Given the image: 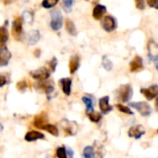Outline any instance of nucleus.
<instances>
[{"mask_svg":"<svg viewBox=\"0 0 158 158\" xmlns=\"http://www.w3.org/2000/svg\"><path fill=\"white\" fill-rule=\"evenodd\" d=\"M155 64H156V70L158 71V59H156V60L155 61Z\"/></svg>","mask_w":158,"mask_h":158,"instance_id":"nucleus-41","label":"nucleus"},{"mask_svg":"<svg viewBox=\"0 0 158 158\" xmlns=\"http://www.w3.org/2000/svg\"><path fill=\"white\" fill-rule=\"evenodd\" d=\"M22 19L25 22H29L31 23L33 20V13L30 10H24L22 12Z\"/></svg>","mask_w":158,"mask_h":158,"instance_id":"nucleus-28","label":"nucleus"},{"mask_svg":"<svg viewBox=\"0 0 158 158\" xmlns=\"http://www.w3.org/2000/svg\"><path fill=\"white\" fill-rule=\"evenodd\" d=\"M10 58H11L10 51L5 44H2L0 46V67L7 66Z\"/></svg>","mask_w":158,"mask_h":158,"instance_id":"nucleus-7","label":"nucleus"},{"mask_svg":"<svg viewBox=\"0 0 158 158\" xmlns=\"http://www.w3.org/2000/svg\"><path fill=\"white\" fill-rule=\"evenodd\" d=\"M157 133H158V130H157Z\"/></svg>","mask_w":158,"mask_h":158,"instance_id":"nucleus-44","label":"nucleus"},{"mask_svg":"<svg viewBox=\"0 0 158 158\" xmlns=\"http://www.w3.org/2000/svg\"><path fill=\"white\" fill-rule=\"evenodd\" d=\"M67 151L66 148L61 146L56 149V156L58 158H67Z\"/></svg>","mask_w":158,"mask_h":158,"instance_id":"nucleus-32","label":"nucleus"},{"mask_svg":"<svg viewBox=\"0 0 158 158\" xmlns=\"http://www.w3.org/2000/svg\"><path fill=\"white\" fill-rule=\"evenodd\" d=\"M131 107L135 108L143 117H149L152 113V108L150 105L146 102H134L130 104Z\"/></svg>","mask_w":158,"mask_h":158,"instance_id":"nucleus-2","label":"nucleus"},{"mask_svg":"<svg viewBox=\"0 0 158 158\" xmlns=\"http://www.w3.org/2000/svg\"><path fill=\"white\" fill-rule=\"evenodd\" d=\"M34 56H40V49H36L34 51Z\"/></svg>","mask_w":158,"mask_h":158,"instance_id":"nucleus-39","label":"nucleus"},{"mask_svg":"<svg viewBox=\"0 0 158 158\" xmlns=\"http://www.w3.org/2000/svg\"><path fill=\"white\" fill-rule=\"evenodd\" d=\"M48 118H47V115L44 112H42L41 114L35 116L34 119H33V126L37 129H43V127L47 123Z\"/></svg>","mask_w":158,"mask_h":158,"instance_id":"nucleus-14","label":"nucleus"},{"mask_svg":"<svg viewBox=\"0 0 158 158\" xmlns=\"http://www.w3.org/2000/svg\"><path fill=\"white\" fill-rule=\"evenodd\" d=\"M149 6L158 9V0H147Z\"/></svg>","mask_w":158,"mask_h":158,"instance_id":"nucleus-35","label":"nucleus"},{"mask_svg":"<svg viewBox=\"0 0 158 158\" xmlns=\"http://www.w3.org/2000/svg\"><path fill=\"white\" fill-rule=\"evenodd\" d=\"M99 108L101 110V113L104 115L112 111L113 107L109 105V97L108 96H104L99 99Z\"/></svg>","mask_w":158,"mask_h":158,"instance_id":"nucleus-13","label":"nucleus"},{"mask_svg":"<svg viewBox=\"0 0 158 158\" xmlns=\"http://www.w3.org/2000/svg\"><path fill=\"white\" fill-rule=\"evenodd\" d=\"M116 106H117V108H118L120 112H122V113H125V114H128V115H133V114H134V113L131 110L130 107L125 106H123V105H121V104H118Z\"/></svg>","mask_w":158,"mask_h":158,"instance_id":"nucleus-30","label":"nucleus"},{"mask_svg":"<svg viewBox=\"0 0 158 158\" xmlns=\"http://www.w3.org/2000/svg\"><path fill=\"white\" fill-rule=\"evenodd\" d=\"M22 33V19L17 18L12 22V34L14 38H19Z\"/></svg>","mask_w":158,"mask_h":158,"instance_id":"nucleus-12","label":"nucleus"},{"mask_svg":"<svg viewBox=\"0 0 158 158\" xmlns=\"http://www.w3.org/2000/svg\"><path fill=\"white\" fill-rule=\"evenodd\" d=\"M80 67V58L78 56H73L69 60V72L70 74H74Z\"/></svg>","mask_w":158,"mask_h":158,"instance_id":"nucleus-20","label":"nucleus"},{"mask_svg":"<svg viewBox=\"0 0 158 158\" xmlns=\"http://www.w3.org/2000/svg\"><path fill=\"white\" fill-rule=\"evenodd\" d=\"M31 76L34 79V80H37V81H45L49 78L50 76V71L44 68V67H42V68H39L37 69H34V70H31L30 72Z\"/></svg>","mask_w":158,"mask_h":158,"instance_id":"nucleus-5","label":"nucleus"},{"mask_svg":"<svg viewBox=\"0 0 158 158\" xmlns=\"http://www.w3.org/2000/svg\"><path fill=\"white\" fill-rule=\"evenodd\" d=\"M3 130H4V126L0 123V132H1V131H3Z\"/></svg>","mask_w":158,"mask_h":158,"instance_id":"nucleus-42","label":"nucleus"},{"mask_svg":"<svg viewBox=\"0 0 158 158\" xmlns=\"http://www.w3.org/2000/svg\"><path fill=\"white\" fill-rule=\"evenodd\" d=\"M63 25V17L61 15V12L57 9L53 10L51 12V21L50 26L54 31H58L61 29Z\"/></svg>","mask_w":158,"mask_h":158,"instance_id":"nucleus-3","label":"nucleus"},{"mask_svg":"<svg viewBox=\"0 0 158 158\" xmlns=\"http://www.w3.org/2000/svg\"><path fill=\"white\" fill-rule=\"evenodd\" d=\"M82 102L86 106V113H90V112L94 111V102L89 96H83Z\"/></svg>","mask_w":158,"mask_h":158,"instance_id":"nucleus-24","label":"nucleus"},{"mask_svg":"<svg viewBox=\"0 0 158 158\" xmlns=\"http://www.w3.org/2000/svg\"><path fill=\"white\" fill-rule=\"evenodd\" d=\"M36 88H38L39 90H42L43 92H44L45 94L47 95L48 99H51V94L55 91L53 82L47 81L46 80L45 81H40L38 82V84H36Z\"/></svg>","mask_w":158,"mask_h":158,"instance_id":"nucleus-6","label":"nucleus"},{"mask_svg":"<svg viewBox=\"0 0 158 158\" xmlns=\"http://www.w3.org/2000/svg\"><path fill=\"white\" fill-rule=\"evenodd\" d=\"M132 94H133V90L130 84H125V85L120 86L117 92L118 99L123 103L129 102L131 99Z\"/></svg>","mask_w":158,"mask_h":158,"instance_id":"nucleus-1","label":"nucleus"},{"mask_svg":"<svg viewBox=\"0 0 158 158\" xmlns=\"http://www.w3.org/2000/svg\"><path fill=\"white\" fill-rule=\"evenodd\" d=\"M48 64H49L50 69H51L52 71H55V70H56V65H57V59H56V57L54 56V57L50 60V62H49Z\"/></svg>","mask_w":158,"mask_h":158,"instance_id":"nucleus-34","label":"nucleus"},{"mask_svg":"<svg viewBox=\"0 0 158 158\" xmlns=\"http://www.w3.org/2000/svg\"><path fill=\"white\" fill-rule=\"evenodd\" d=\"M40 37H41V34H40V31L38 30L31 31L28 34V37H27V43H28V44L34 45L35 44H37L39 42Z\"/></svg>","mask_w":158,"mask_h":158,"instance_id":"nucleus-17","label":"nucleus"},{"mask_svg":"<svg viewBox=\"0 0 158 158\" xmlns=\"http://www.w3.org/2000/svg\"><path fill=\"white\" fill-rule=\"evenodd\" d=\"M130 67H131V71H132V72L140 71L143 68V59L140 56H135L134 59L131 61Z\"/></svg>","mask_w":158,"mask_h":158,"instance_id":"nucleus-19","label":"nucleus"},{"mask_svg":"<svg viewBox=\"0 0 158 158\" xmlns=\"http://www.w3.org/2000/svg\"><path fill=\"white\" fill-rule=\"evenodd\" d=\"M61 127L63 128L67 135H69V136L76 135L78 132V129H79V126L77 125L75 121H69L67 119H63L61 121Z\"/></svg>","mask_w":158,"mask_h":158,"instance_id":"nucleus-4","label":"nucleus"},{"mask_svg":"<svg viewBox=\"0 0 158 158\" xmlns=\"http://www.w3.org/2000/svg\"><path fill=\"white\" fill-rule=\"evenodd\" d=\"M141 93L147 100H153L158 96V85H152L149 88L141 89Z\"/></svg>","mask_w":158,"mask_h":158,"instance_id":"nucleus-9","label":"nucleus"},{"mask_svg":"<svg viewBox=\"0 0 158 158\" xmlns=\"http://www.w3.org/2000/svg\"><path fill=\"white\" fill-rule=\"evenodd\" d=\"M144 133H145V129L142 125L133 126L128 131V134H129V136L131 138H134V139H137V140L140 139Z\"/></svg>","mask_w":158,"mask_h":158,"instance_id":"nucleus-10","label":"nucleus"},{"mask_svg":"<svg viewBox=\"0 0 158 158\" xmlns=\"http://www.w3.org/2000/svg\"><path fill=\"white\" fill-rule=\"evenodd\" d=\"M136 6L139 9H143L144 8V1L143 0H136Z\"/></svg>","mask_w":158,"mask_h":158,"instance_id":"nucleus-36","label":"nucleus"},{"mask_svg":"<svg viewBox=\"0 0 158 158\" xmlns=\"http://www.w3.org/2000/svg\"><path fill=\"white\" fill-rule=\"evenodd\" d=\"M148 56L151 60L156 61L158 59V44L155 41H150L148 43Z\"/></svg>","mask_w":158,"mask_h":158,"instance_id":"nucleus-15","label":"nucleus"},{"mask_svg":"<svg viewBox=\"0 0 158 158\" xmlns=\"http://www.w3.org/2000/svg\"><path fill=\"white\" fill-rule=\"evenodd\" d=\"M74 5V0H62V7L65 12L69 13L72 10V6Z\"/></svg>","mask_w":158,"mask_h":158,"instance_id":"nucleus-27","label":"nucleus"},{"mask_svg":"<svg viewBox=\"0 0 158 158\" xmlns=\"http://www.w3.org/2000/svg\"><path fill=\"white\" fill-rule=\"evenodd\" d=\"M58 0H43L42 2V6L44 8H51L53 6H55L57 4Z\"/></svg>","mask_w":158,"mask_h":158,"instance_id":"nucleus-29","label":"nucleus"},{"mask_svg":"<svg viewBox=\"0 0 158 158\" xmlns=\"http://www.w3.org/2000/svg\"><path fill=\"white\" fill-rule=\"evenodd\" d=\"M102 26L106 31H112L117 28V20L112 16H106L102 21Z\"/></svg>","mask_w":158,"mask_h":158,"instance_id":"nucleus-8","label":"nucleus"},{"mask_svg":"<svg viewBox=\"0 0 158 158\" xmlns=\"http://www.w3.org/2000/svg\"><path fill=\"white\" fill-rule=\"evenodd\" d=\"M17 89H18V91H19V92H25V90L27 89V87H28V84H27V82L25 81H19L18 83H17Z\"/></svg>","mask_w":158,"mask_h":158,"instance_id":"nucleus-33","label":"nucleus"},{"mask_svg":"<svg viewBox=\"0 0 158 158\" xmlns=\"http://www.w3.org/2000/svg\"><path fill=\"white\" fill-rule=\"evenodd\" d=\"M106 12V8L105 6H103V5H96L94 6V10H93V17L95 19L99 20V19H101L104 17Z\"/></svg>","mask_w":158,"mask_h":158,"instance_id":"nucleus-18","label":"nucleus"},{"mask_svg":"<svg viewBox=\"0 0 158 158\" xmlns=\"http://www.w3.org/2000/svg\"><path fill=\"white\" fill-rule=\"evenodd\" d=\"M156 109L158 112V96L156 97Z\"/></svg>","mask_w":158,"mask_h":158,"instance_id":"nucleus-40","label":"nucleus"},{"mask_svg":"<svg viewBox=\"0 0 158 158\" xmlns=\"http://www.w3.org/2000/svg\"><path fill=\"white\" fill-rule=\"evenodd\" d=\"M67 158H68V157H67Z\"/></svg>","mask_w":158,"mask_h":158,"instance_id":"nucleus-45","label":"nucleus"},{"mask_svg":"<svg viewBox=\"0 0 158 158\" xmlns=\"http://www.w3.org/2000/svg\"><path fill=\"white\" fill-rule=\"evenodd\" d=\"M6 77L3 75H0V87H3L4 85H6Z\"/></svg>","mask_w":158,"mask_h":158,"instance_id":"nucleus-37","label":"nucleus"},{"mask_svg":"<svg viewBox=\"0 0 158 158\" xmlns=\"http://www.w3.org/2000/svg\"><path fill=\"white\" fill-rule=\"evenodd\" d=\"M44 138H45L44 134H43L40 131H28L24 136V140L26 142H28V143L35 142V141H38V140H44Z\"/></svg>","mask_w":158,"mask_h":158,"instance_id":"nucleus-11","label":"nucleus"},{"mask_svg":"<svg viewBox=\"0 0 158 158\" xmlns=\"http://www.w3.org/2000/svg\"><path fill=\"white\" fill-rule=\"evenodd\" d=\"M95 152L93 146H86L82 152V158H94Z\"/></svg>","mask_w":158,"mask_h":158,"instance_id":"nucleus-22","label":"nucleus"},{"mask_svg":"<svg viewBox=\"0 0 158 158\" xmlns=\"http://www.w3.org/2000/svg\"><path fill=\"white\" fill-rule=\"evenodd\" d=\"M8 40V32L6 27H0V44H5Z\"/></svg>","mask_w":158,"mask_h":158,"instance_id":"nucleus-26","label":"nucleus"},{"mask_svg":"<svg viewBox=\"0 0 158 158\" xmlns=\"http://www.w3.org/2000/svg\"><path fill=\"white\" fill-rule=\"evenodd\" d=\"M43 130H44L45 131H47L48 133H50L51 135L55 136V137H57L59 135V131H58V129L53 125V124H49V123H46L44 127H43Z\"/></svg>","mask_w":158,"mask_h":158,"instance_id":"nucleus-21","label":"nucleus"},{"mask_svg":"<svg viewBox=\"0 0 158 158\" xmlns=\"http://www.w3.org/2000/svg\"><path fill=\"white\" fill-rule=\"evenodd\" d=\"M45 158H52V157H50V156H46Z\"/></svg>","mask_w":158,"mask_h":158,"instance_id":"nucleus-43","label":"nucleus"},{"mask_svg":"<svg viewBox=\"0 0 158 158\" xmlns=\"http://www.w3.org/2000/svg\"><path fill=\"white\" fill-rule=\"evenodd\" d=\"M66 30L70 35H76L77 34V30H76L75 24L70 19H67V21H66Z\"/></svg>","mask_w":158,"mask_h":158,"instance_id":"nucleus-23","label":"nucleus"},{"mask_svg":"<svg viewBox=\"0 0 158 158\" xmlns=\"http://www.w3.org/2000/svg\"><path fill=\"white\" fill-rule=\"evenodd\" d=\"M66 151H67V155H69L70 158H73L74 156V153H73V151L70 149V148H66Z\"/></svg>","mask_w":158,"mask_h":158,"instance_id":"nucleus-38","label":"nucleus"},{"mask_svg":"<svg viewBox=\"0 0 158 158\" xmlns=\"http://www.w3.org/2000/svg\"><path fill=\"white\" fill-rule=\"evenodd\" d=\"M103 67L106 69V70H111L112 69V68H113V64H112V62L108 59V57L107 56H104L103 57Z\"/></svg>","mask_w":158,"mask_h":158,"instance_id":"nucleus-31","label":"nucleus"},{"mask_svg":"<svg viewBox=\"0 0 158 158\" xmlns=\"http://www.w3.org/2000/svg\"><path fill=\"white\" fill-rule=\"evenodd\" d=\"M87 116L89 118V119L94 122V123H98L101 118H102V115L98 112H94V111H92L90 113H87Z\"/></svg>","mask_w":158,"mask_h":158,"instance_id":"nucleus-25","label":"nucleus"},{"mask_svg":"<svg viewBox=\"0 0 158 158\" xmlns=\"http://www.w3.org/2000/svg\"><path fill=\"white\" fill-rule=\"evenodd\" d=\"M59 84L61 86V89L63 91V93L69 96L71 94V84H72V81L70 78H63L61 80H59Z\"/></svg>","mask_w":158,"mask_h":158,"instance_id":"nucleus-16","label":"nucleus"}]
</instances>
